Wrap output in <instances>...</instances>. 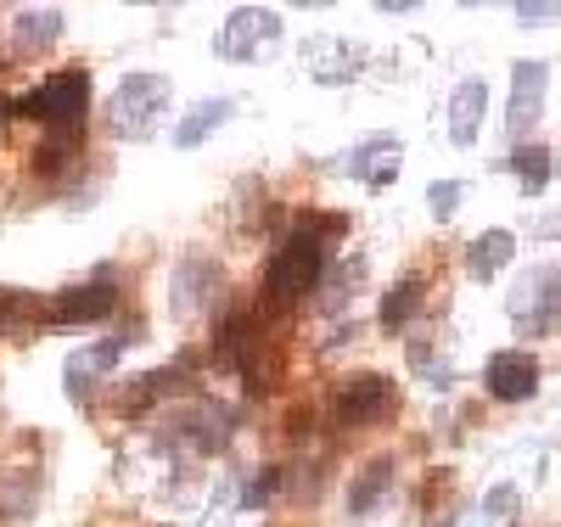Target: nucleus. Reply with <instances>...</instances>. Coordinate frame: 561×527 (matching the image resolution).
<instances>
[{"label": "nucleus", "mask_w": 561, "mask_h": 527, "mask_svg": "<svg viewBox=\"0 0 561 527\" xmlns=\"http://www.w3.org/2000/svg\"><path fill=\"white\" fill-rule=\"evenodd\" d=\"M511 253H517V236H511V230H483L478 242L466 248V270L489 280V275H500L511 264Z\"/></svg>", "instance_id": "nucleus-13"}, {"label": "nucleus", "mask_w": 561, "mask_h": 527, "mask_svg": "<svg viewBox=\"0 0 561 527\" xmlns=\"http://www.w3.org/2000/svg\"><path fill=\"white\" fill-rule=\"evenodd\" d=\"M399 140L393 135H370V140H359V147L343 158V169L354 174V180H365L370 191H388L393 185V174H399Z\"/></svg>", "instance_id": "nucleus-8"}, {"label": "nucleus", "mask_w": 561, "mask_h": 527, "mask_svg": "<svg viewBox=\"0 0 561 527\" xmlns=\"http://www.w3.org/2000/svg\"><path fill=\"white\" fill-rule=\"evenodd\" d=\"M7 118H18V113H12V102H7V95H0V124H7Z\"/></svg>", "instance_id": "nucleus-21"}, {"label": "nucleus", "mask_w": 561, "mask_h": 527, "mask_svg": "<svg viewBox=\"0 0 561 527\" xmlns=\"http://www.w3.org/2000/svg\"><path fill=\"white\" fill-rule=\"evenodd\" d=\"M118 309V293L107 280L96 286H73V293H62L51 309H45V320H57V325H84V320H107Z\"/></svg>", "instance_id": "nucleus-9"}, {"label": "nucleus", "mask_w": 561, "mask_h": 527, "mask_svg": "<svg viewBox=\"0 0 561 527\" xmlns=\"http://www.w3.org/2000/svg\"><path fill=\"white\" fill-rule=\"evenodd\" d=\"M427 203H433V219H449V214L460 208V180H444V185H433V191H427Z\"/></svg>", "instance_id": "nucleus-18"}, {"label": "nucleus", "mask_w": 561, "mask_h": 527, "mask_svg": "<svg viewBox=\"0 0 561 527\" xmlns=\"http://www.w3.org/2000/svg\"><path fill=\"white\" fill-rule=\"evenodd\" d=\"M163 107H169V79L163 73H124V84L113 95V135L147 140L158 129Z\"/></svg>", "instance_id": "nucleus-3"}, {"label": "nucleus", "mask_w": 561, "mask_h": 527, "mask_svg": "<svg viewBox=\"0 0 561 527\" xmlns=\"http://www.w3.org/2000/svg\"><path fill=\"white\" fill-rule=\"evenodd\" d=\"M517 18L539 28V23H550V18H561V7H528V0H523V7H517Z\"/></svg>", "instance_id": "nucleus-20"}, {"label": "nucleus", "mask_w": 561, "mask_h": 527, "mask_svg": "<svg viewBox=\"0 0 561 527\" xmlns=\"http://www.w3.org/2000/svg\"><path fill=\"white\" fill-rule=\"evenodd\" d=\"M511 169H517V180L528 191H545L550 185V152L545 147H517V152H511Z\"/></svg>", "instance_id": "nucleus-17"}, {"label": "nucleus", "mask_w": 561, "mask_h": 527, "mask_svg": "<svg viewBox=\"0 0 561 527\" xmlns=\"http://www.w3.org/2000/svg\"><path fill=\"white\" fill-rule=\"evenodd\" d=\"M545 84H550V68L545 62H517V73H511V135H523L539 107H545Z\"/></svg>", "instance_id": "nucleus-10"}, {"label": "nucleus", "mask_w": 561, "mask_h": 527, "mask_svg": "<svg viewBox=\"0 0 561 527\" xmlns=\"http://www.w3.org/2000/svg\"><path fill=\"white\" fill-rule=\"evenodd\" d=\"M511 505H517V489H494V494L483 500V511H489V516H505Z\"/></svg>", "instance_id": "nucleus-19"}, {"label": "nucleus", "mask_w": 561, "mask_h": 527, "mask_svg": "<svg viewBox=\"0 0 561 527\" xmlns=\"http://www.w3.org/2000/svg\"><path fill=\"white\" fill-rule=\"evenodd\" d=\"M225 118H230V102H225V95H219V102H197V107H192V118H185V124L174 129V147H185V152L203 147V135H208V129H219Z\"/></svg>", "instance_id": "nucleus-16"}, {"label": "nucleus", "mask_w": 561, "mask_h": 527, "mask_svg": "<svg viewBox=\"0 0 561 527\" xmlns=\"http://www.w3.org/2000/svg\"><path fill=\"white\" fill-rule=\"evenodd\" d=\"M421 303H427V280H421V275H404L399 286H393V293L382 298V331H404L415 314H421Z\"/></svg>", "instance_id": "nucleus-12"}, {"label": "nucleus", "mask_w": 561, "mask_h": 527, "mask_svg": "<svg viewBox=\"0 0 561 527\" xmlns=\"http://www.w3.org/2000/svg\"><path fill=\"white\" fill-rule=\"evenodd\" d=\"M12 34H18V51H45L57 34H62V12H18V23H12Z\"/></svg>", "instance_id": "nucleus-15"}, {"label": "nucleus", "mask_w": 561, "mask_h": 527, "mask_svg": "<svg viewBox=\"0 0 561 527\" xmlns=\"http://www.w3.org/2000/svg\"><path fill=\"white\" fill-rule=\"evenodd\" d=\"M483 388H489V399H500V404L534 399V393H539V359H534L528 348H500V354L483 365Z\"/></svg>", "instance_id": "nucleus-5"}, {"label": "nucleus", "mask_w": 561, "mask_h": 527, "mask_svg": "<svg viewBox=\"0 0 561 527\" xmlns=\"http://www.w3.org/2000/svg\"><path fill=\"white\" fill-rule=\"evenodd\" d=\"M393 404H399L393 399V381L377 376V370H359V376H348L343 388H337V421L343 426H370V421H382Z\"/></svg>", "instance_id": "nucleus-6"}, {"label": "nucleus", "mask_w": 561, "mask_h": 527, "mask_svg": "<svg viewBox=\"0 0 561 527\" xmlns=\"http://www.w3.org/2000/svg\"><path fill=\"white\" fill-rule=\"evenodd\" d=\"M84 107H90V73L84 68L51 73L39 90H28V95H18V102H12L18 118H34L45 129H79L84 124Z\"/></svg>", "instance_id": "nucleus-2"}, {"label": "nucleus", "mask_w": 561, "mask_h": 527, "mask_svg": "<svg viewBox=\"0 0 561 527\" xmlns=\"http://www.w3.org/2000/svg\"><path fill=\"white\" fill-rule=\"evenodd\" d=\"M280 39V18L264 7H242L237 18H230L225 28H219V57H230V62H248V57H259L264 45H275Z\"/></svg>", "instance_id": "nucleus-7"}, {"label": "nucleus", "mask_w": 561, "mask_h": 527, "mask_svg": "<svg viewBox=\"0 0 561 527\" xmlns=\"http://www.w3.org/2000/svg\"><path fill=\"white\" fill-rule=\"evenodd\" d=\"M511 320H517L528 337H545V331L561 320V264H539L528 270V280L511 298Z\"/></svg>", "instance_id": "nucleus-4"}, {"label": "nucleus", "mask_w": 561, "mask_h": 527, "mask_svg": "<svg viewBox=\"0 0 561 527\" xmlns=\"http://www.w3.org/2000/svg\"><path fill=\"white\" fill-rule=\"evenodd\" d=\"M343 219H304L287 242L275 248L270 259V275H264V303L275 314H287L304 293H314V280L325 270V242H320V230H337Z\"/></svg>", "instance_id": "nucleus-1"}, {"label": "nucleus", "mask_w": 561, "mask_h": 527, "mask_svg": "<svg viewBox=\"0 0 561 527\" xmlns=\"http://www.w3.org/2000/svg\"><path fill=\"white\" fill-rule=\"evenodd\" d=\"M393 471H399V466H393V455H377V460H370V466L354 477V489H348V511H354V516H365L370 505L382 500V489L393 483Z\"/></svg>", "instance_id": "nucleus-14"}, {"label": "nucleus", "mask_w": 561, "mask_h": 527, "mask_svg": "<svg viewBox=\"0 0 561 527\" xmlns=\"http://www.w3.org/2000/svg\"><path fill=\"white\" fill-rule=\"evenodd\" d=\"M483 113H489V84L466 79L449 95V140H455V147H472V140L483 135Z\"/></svg>", "instance_id": "nucleus-11"}]
</instances>
